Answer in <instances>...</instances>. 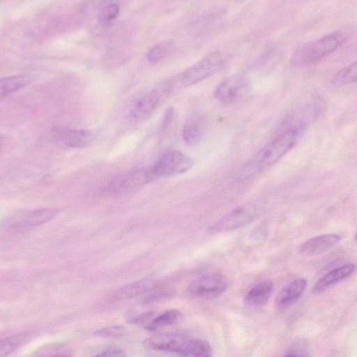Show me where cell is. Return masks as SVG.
<instances>
[{
	"instance_id": "obj_12",
	"label": "cell",
	"mask_w": 357,
	"mask_h": 357,
	"mask_svg": "<svg viewBox=\"0 0 357 357\" xmlns=\"http://www.w3.org/2000/svg\"><path fill=\"white\" fill-rule=\"evenodd\" d=\"M56 140L62 144L72 148H81L89 145L93 139V134L87 130L56 127L54 130Z\"/></svg>"
},
{
	"instance_id": "obj_22",
	"label": "cell",
	"mask_w": 357,
	"mask_h": 357,
	"mask_svg": "<svg viewBox=\"0 0 357 357\" xmlns=\"http://www.w3.org/2000/svg\"><path fill=\"white\" fill-rule=\"evenodd\" d=\"M181 357H213L210 343L202 339H192L185 352Z\"/></svg>"
},
{
	"instance_id": "obj_27",
	"label": "cell",
	"mask_w": 357,
	"mask_h": 357,
	"mask_svg": "<svg viewBox=\"0 0 357 357\" xmlns=\"http://www.w3.org/2000/svg\"><path fill=\"white\" fill-rule=\"evenodd\" d=\"M93 357H126V354L121 349H112L103 351Z\"/></svg>"
},
{
	"instance_id": "obj_3",
	"label": "cell",
	"mask_w": 357,
	"mask_h": 357,
	"mask_svg": "<svg viewBox=\"0 0 357 357\" xmlns=\"http://www.w3.org/2000/svg\"><path fill=\"white\" fill-rule=\"evenodd\" d=\"M225 58L220 52H215L205 56L177 75L168 84L173 91L174 87H186L200 82L220 69Z\"/></svg>"
},
{
	"instance_id": "obj_5",
	"label": "cell",
	"mask_w": 357,
	"mask_h": 357,
	"mask_svg": "<svg viewBox=\"0 0 357 357\" xmlns=\"http://www.w3.org/2000/svg\"><path fill=\"white\" fill-rule=\"evenodd\" d=\"M192 165L193 160L189 155L177 150H171L165 152L151 169L155 179L185 173Z\"/></svg>"
},
{
	"instance_id": "obj_9",
	"label": "cell",
	"mask_w": 357,
	"mask_h": 357,
	"mask_svg": "<svg viewBox=\"0 0 357 357\" xmlns=\"http://www.w3.org/2000/svg\"><path fill=\"white\" fill-rule=\"evenodd\" d=\"M248 78L242 74L230 76L221 82L215 90V97L220 102L231 104L239 100L248 90Z\"/></svg>"
},
{
	"instance_id": "obj_11",
	"label": "cell",
	"mask_w": 357,
	"mask_h": 357,
	"mask_svg": "<svg viewBox=\"0 0 357 357\" xmlns=\"http://www.w3.org/2000/svg\"><path fill=\"white\" fill-rule=\"evenodd\" d=\"M57 208H45L36 209L10 221V226L17 229H25L50 221L58 215Z\"/></svg>"
},
{
	"instance_id": "obj_21",
	"label": "cell",
	"mask_w": 357,
	"mask_h": 357,
	"mask_svg": "<svg viewBox=\"0 0 357 357\" xmlns=\"http://www.w3.org/2000/svg\"><path fill=\"white\" fill-rule=\"evenodd\" d=\"M333 84L343 86L357 82V61L337 71L332 77Z\"/></svg>"
},
{
	"instance_id": "obj_10",
	"label": "cell",
	"mask_w": 357,
	"mask_h": 357,
	"mask_svg": "<svg viewBox=\"0 0 357 357\" xmlns=\"http://www.w3.org/2000/svg\"><path fill=\"white\" fill-rule=\"evenodd\" d=\"M154 179L151 167L138 169L116 178L110 184L109 189L113 193H123L139 187Z\"/></svg>"
},
{
	"instance_id": "obj_29",
	"label": "cell",
	"mask_w": 357,
	"mask_h": 357,
	"mask_svg": "<svg viewBox=\"0 0 357 357\" xmlns=\"http://www.w3.org/2000/svg\"><path fill=\"white\" fill-rule=\"evenodd\" d=\"M354 240L357 243V232H356V235L354 236Z\"/></svg>"
},
{
	"instance_id": "obj_15",
	"label": "cell",
	"mask_w": 357,
	"mask_h": 357,
	"mask_svg": "<svg viewBox=\"0 0 357 357\" xmlns=\"http://www.w3.org/2000/svg\"><path fill=\"white\" fill-rule=\"evenodd\" d=\"M356 265L347 264L337 267L322 276L312 289L313 294H321L333 284L351 275L356 270Z\"/></svg>"
},
{
	"instance_id": "obj_1",
	"label": "cell",
	"mask_w": 357,
	"mask_h": 357,
	"mask_svg": "<svg viewBox=\"0 0 357 357\" xmlns=\"http://www.w3.org/2000/svg\"><path fill=\"white\" fill-rule=\"evenodd\" d=\"M347 40L346 34L340 31H335L321 38L303 46L294 56L295 65H310L331 54Z\"/></svg>"
},
{
	"instance_id": "obj_8",
	"label": "cell",
	"mask_w": 357,
	"mask_h": 357,
	"mask_svg": "<svg viewBox=\"0 0 357 357\" xmlns=\"http://www.w3.org/2000/svg\"><path fill=\"white\" fill-rule=\"evenodd\" d=\"M192 339L178 333H162L153 335L144 341L148 348L161 351L176 353L182 356Z\"/></svg>"
},
{
	"instance_id": "obj_13",
	"label": "cell",
	"mask_w": 357,
	"mask_h": 357,
	"mask_svg": "<svg viewBox=\"0 0 357 357\" xmlns=\"http://www.w3.org/2000/svg\"><path fill=\"white\" fill-rule=\"evenodd\" d=\"M206 130V119L199 112H194L189 116L183 128L182 135L184 142L194 146L199 143L205 135Z\"/></svg>"
},
{
	"instance_id": "obj_2",
	"label": "cell",
	"mask_w": 357,
	"mask_h": 357,
	"mask_svg": "<svg viewBox=\"0 0 357 357\" xmlns=\"http://www.w3.org/2000/svg\"><path fill=\"white\" fill-rule=\"evenodd\" d=\"M264 208L265 203L261 199L244 204L219 219L208 228L207 232L209 234H216L244 227L257 218Z\"/></svg>"
},
{
	"instance_id": "obj_24",
	"label": "cell",
	"mask_w": 357,
	"mask_h": 357,
	"mask_svg": "<svg viewBox=\"0 0 357 357\" xmlns=\"http://www.w3.org/2000/svg\"><path fill=\"white\" fill-rule=\"evenodd\" d=\"M173 50V45L169 41H164L153 46L148 52L146 57L151 63L158 62L167 55Z\"/></svg>"
},
{
	"instance_id": "obj_14",
	"label": "cell",
	"mask_w": 357,
	"mask_h": 357,
	"mask_svg": "<svg viewBox=\"0 0 357 357\" xmlns=\"http://www.w3.org/2000/svg\"><path fill=\"white\" fill-rule=\"evenodd\" d=\"M339 234H327L311 238L299 247V252L303 255H315L331 250L341 241Z\"/></svg>"
},
{
	"instance_id": "obj_16",
	"label": "cell",
	"mask_w": 357,
	"mask_h": 357,
	"mask_svg": "<svg viewBox=\"0 0 357 357\" xmlns=\"http://www.w3.org/2000/svg\"><path fill=\"white\" fill-rule=\"evenodd\" d=\"M307 281L298 278L280 290L275 298V304L279 309H285L295 303L304 292Z\"/></svg>"
},
{
	"instance_id": "obj_26",
	"label": "cell",
	"mask_w": 357,
	"mask_h": 357,
	"mask_svg": "<svg viewBox=\"0 0 357 357\" xmlns=\"http://www.w3.org/2000/svg\"><path fill=\"white\" fill-rule=\"evenodd\" d=\"M96 333L102 337H118L125 333V328L123 326H112L105 328H101Z\"/></svg>"
},
{
	"instance_id": "obj_19",
	"label": "cell",
	"mask_w": 357,
	"mask_h": 357,
	"mask_svg": "<svg viewBox=\"0 0 357 357\" xmlns=\"http://www.w3.org/2000/svg\"><path fill=\"white\" fill-rule=\"evenodd\" d=\"M182 318L181 312L176 309L165 310L155 314L144 326L149 331H156L162 328L176 324Z\"/></svg>"
},
{
	"instance_id": "obj_25",
	"label": "cell",
	"mask_w": 357,
	"mask_h": 357,
	"mask_svg": "<svg viewBox=\"0 0 357 357\" xmlns=\"http://www.w3.org/2000/svg\"><path fill=\"white\" fill-rule=\"evenodd\" d=\"M119 6L117 3H111L102 8L98 13V20L100 23L107 24L116 18L119 13Z\"/></svg>"
},
{
	"instance_id": "obj_28",
	"label": "cell",
	"mask_w": 357,
	"mask_h": 357,
	"mask_svg": "<svg viewBox=\"0 0 357 357\" xmlns=\"http://www.w3.org/2000/svg\"><path fill=\"white\" fill-rule=\"evenodd\" d=\"M284 357H302V356L297 354H291L285 356Z\"/></svg>"
},
{
	"instance_id": "obj_20",
	"label": "cell",
	"mask_w": 357,
	"mask_h": 357,
	"mask_svg": "<svg viewBox=\"0 0 357 357\" xmlns=\"http://www.w3.org/2000/svg\"><path fill=\"white\" fill-rule=\"evenodd\" d=\"M31 82V77L26 74H18L2 77L0 80V95L7 96L24 88Z\"/></svg>"
},
{
	"instance_id": "obj_18",
	"label": "cell",
	"mask_w": 357,
	"mask_h": 357,
	"mask_svg": "<svg viewBox=\"0 0 357 357\" xmlns=\"http://www.w3.org/2000/svg\"><path fill=\"white\" fill-rule=\"evenodd\" d=\"M156 286L155 280L142 279L121 287L115 292L114 297L118 300L132 298L153 289Z\"/></svg>"
},
{
	"instance_id": "obj_7",
	"label": "cell",
	"mask_w": 357,
	"mask_h": 357,
	"mask_svg": "<svg viewBox=\"0 0 357 357\" xmlns=\"http://www.w3.org/2000/svg\"><path fill=\"white\" fill-rule=\"evenodd\" d=\"M228 286V280L224 275L210 273L192 282L187 289V293L192 298H214L224 293Z\"/></svg>"
},
{
	"instance_id": "obj_23",
	"label": "cell",
	"mask_w": 357,
	"mask_h": 357,
	"mask_svg": "<svg viewBox=\"0 0 357 357\" xmlns=\"http://www.w3.org/2000/svg\"><path fill=\"white\" fill-rule=\"evenodd\" d=\"M29 340L26 334L15 335L4 338L0 344V356L5 357L24 344Z\"/></svg>"
},
{
	"instance_id": "obj_17",
	"label": "cell",
	"mask_w": 357,
	"mask_h": 357,
	"mask_svg": "<svg viewBox=\"0 0 357 357\" xmlns=\"http://www.w3.org/2000/svg\"><path fill=\"white\" fill-rule=\"evenodd\" d=\"M273 289L270 280H263L252 287L245 294L244 302L250 307H261L268 301Z\"/></svg>"
},
{
	"instance_id": "obj_6",
	"label": "cell",
	"mask_w": 357,
	"mask_h": 357,
	"mask_svg": "<svg viewBox=\"0 0 357 357\" xmlns=\"http://www.w3.org/2000/svg\"><path fill=\"white\" fill-rule=\"evenodd\" d=\"M171 92L167 82L159 88L150 90L134 102L130 109V117L137 121L147 119Z\"/></svg>"
},
{
	"instance_id": "obj_4",
	"label": "cell",
	"mask_w": 357,
	"mask_h": 357,
	"mask_svg": "<svg viewBox=\"0 0 357 357\" xmlns=\"http://www.w3.org/2000/svg\"><path fill=\"white\" fill-rule=\"evenodd\" d=\"M298 132L291 128L284 130L258 152L254 165L264 167L275 163L295 146Z\"/></svg>"
},
{
	"instance_id": "obj_30",
	"label": "cell",
	"mask_w": 357,
	"mask_h": 357,
	"mask_svg": "<svg viewBox=\"0 0 357 357\" xmlns=\"http://www.w3.org/2000/svg\"><path fill=\"white\" fill-rule=\"evenodd\" d=\"M56 357H68V356H56Z\"/></svg>"
}]
</instances>
